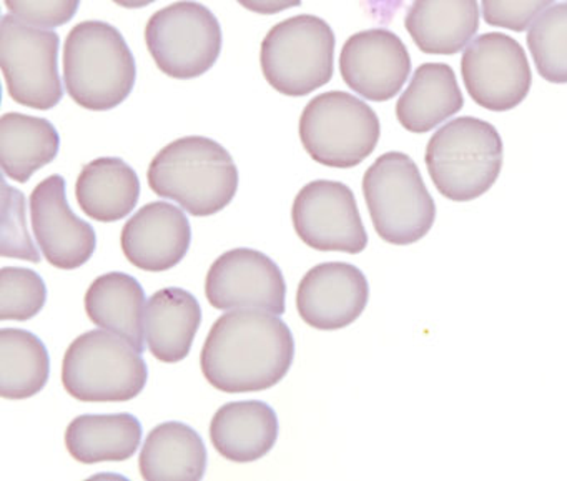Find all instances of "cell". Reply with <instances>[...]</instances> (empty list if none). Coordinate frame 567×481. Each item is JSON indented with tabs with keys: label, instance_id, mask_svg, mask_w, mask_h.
Masks as SVG:
<instances>
[{
	"label": "cell",
	"instance_id": "obj_1",
	"mask_svg": "<svg viewBox=\"0 0 567 481\" xmlns=\"http://www.w3.org/2000/svg\"><path fill=\"white\" fill-rule=\"evenodd\" d=\"M295 340L278 315L258 308H238L221 315L202 348V373L225 393L274 388L290 371Z\"/></svg>",
	"mask_w": 567,
	"mask_h": 481
},
{
	"label": "cell",
	"instance_id": "obj_2",
	"mask_svg": "<svg viewBox=\"0 0 567 481\" xmlns=\"http://www.w3.org/2000/svg\"><path fill=\"white\" fill-rule=\"evenodd\" d=\"M147 178L155 194L177 202L194 217L218 214L238 191V168L230 152L200 135L165 145L151 162Z\"/></svg>",
	"mask_w": 567,
	"mask_h": 481
},
{
	"label": "cell",
	"instance_id": "obj_3",
	"mask_svg": "<svg viewBox=\"0 0 567 481\" xmlns=\"http://www.w3.org/2000/svg\"><path fill=\"white\" fill-rule=\"evenodd\" d=\"M137 81L134 54L117 28L84 21L69 32L64 45V84L82 109L112 111L127 101Z\"/></svg>",
	"mask_w": 567,
	"mask_h": 481
},
{
	"label": "cell",
	"instance_id": "obj_4",
	"mask_svg": "<svg viewBox=\"0 0 567 481\" xmlns=\"http://www.w3.org/2000/svg\"><path fill=\"white\" fill-rule=\"evenodd\" d=\"M424 162L443 197L471 202L496 184L503 168V141L489 122L454 119L430 139Z\"/></svg>",
	"mask_w": 567,
	"mask_h": 481
},
{
	"label": "cell",
	"instance_id": "obj_5",
	"mask_svg": "<svg viewBox=\"0 0 567 481\" xmlns=\"http://www.w3.org/2000/svg\"><path fill=\"white\" fill-rule=\"evenodd\" d=\"M363 195L374 231L388 244H416L436 221L420 168L403 152H386L373 162L364 172Z\"/></svg>",
	"mask_w": 567,
	"mask_h": 481
},
{
	"label": "cell",
	"instance_id": "obj_6",
	"mask_svg": "<svg viewBox=\"0 0 567 481\" xmlns=\"http://www.w3.org/2000/svg\"><path fill=\"white\" fill-rule=\"evenodd\" d=\"M148 368L141 351L112 331L92 330L72 341L62 361V383L87 403L131 401L144 391Z\"/></svg>",
	"mask_w": 567,
	"mask_h": 481
},
{
	"label": "cell",
	"instance_id": "obj_7",
	"mask_svg": "<svg viewBox=\"0 0 567 481\" xmlns=\"http://www.w3.org/2000/svg\"><path fill=\"white\" fill-rule=\"evenodd\" d=\"M260 64L275 91L287 98L310 95L333 78V29L317 16L281 21L261 42Z\"/></svg>",
	"mask_w": 567,
	"mask_h": 481
},
{
	"label": "cell",
	"instance_id": "obj_8",
	"mask_svg": "<svg viewBox=\"0 0 567 481\" xmlns=\"http://www.w3.org/2000/svg\"><path fill=\"white\" fill-rule=\"evenodd\" d=\"M298 131L305 151L315 162L351 168L373 154L381 125L370 105L347 92L331 91L308 102Z\"/></svg>",
	"mask_w": 567,
	"mask_h": 481
},
{
	"label": "cell",
	"instance_id": "obj_9",
	"mask_svg": "<svg viewBox=\"0 0 567 481\" xmlns=\"http://www.w3.org/2000/svg\"><path fill=\"white\" fill-rule=\"evenodd\" d=\"M220 22L210 9L181 0L161 9L145 25V44L157 68L178 81L207 74L220 58Z\"/></svg>",
	"mask_w": 567,
	"mask_h": 481
},
{
	"label": "cell",
	"instance_id": "obj_10",
	"mask_svg": "<svg viewBox=\"0 0 567 481\" xmlns=\"http://www.w3.org/2000/svg\"><path fill=\"white\" fill-rule=\"evenodd\" d=\"M59 45L54 31L35 28L12 14L0 22V65L12 101L51 111L62 101Z\"/></svg>",
	"mask_w": 567,
	"mask_h": 481
},
{
	"label": "cell",
	"instance_id": "obj_11",
	"mask_svg": "<svg viewBox=\"0 0 567 481\" xmlns=\"http://www.w3.org/2000/svg\"><path fill=\"white\" fill-rule=\"evenodd\" d=\"M461 75L471 99L491 112L513 111L523 104L533 84L523 45L499 32L480 35L467 45Z\"/></svg>",
	"mask_w": 567,
	"mask_h": 481
},
{
	"label": "cell",
	"instance_id": "obj_12",
	"mask_svg": "<svg viewBox=\"0 0 567 481\" xmlns=\"http://www.w3.org/2000/svg\"><path fill=\"white\" fill-rule=\"evenodd\" d=\"M291 221L301 242L315 250L354 255L367 248L368 234L357 198L341 182L313 181L305 185L295 197Z\"/></svg>",
	"mask_w": 567,
	"mask_h": 481
},
{
	"label": "cell",
	"instance_id": "obj_13",
	"mask_svg": "<svg viewBox=\"0 0 567 481\" xmlns=\"http://www.w3.org/2000/svg\"><path fill=\"white\" fill-rule=\"evenodd\" d=\"M205 295L217 310L258 308L284 315L287 307L280 267L254 248H234L220 255L205 278Z\"/></svg>",
	"mask_w": 567,
	"mask_h": 481
},
{
	"label": "cell",
	"instance_id": "obj_14",
	"mask_svg": "<svg viewBox=\"0 0 567 481\" xmlns=\"http://www.w3.org/2000/svg\"><path fill=\"white\" fill-rule=\"evenodd\" d=\"M29 202L32 232L49 264L61 270L87 264L97 248V235L91 224L72 212L64 177L51 175L42 181Z\"/></svg>",
	"mask_w": 567,
	"mask_h": 481
},
{
	"label": "cell",
	"instance_id": "obj_15",
	"mask_svg": "<svg viewBox=\"0 0 567 481\" xmlns=\"http://www.w3.org/2000/svg\"><path fill=\"white\" fill-rule=\"evenodd\" d=\"M340 72L344 84L367 101H391L410 78V52L388 29L361 31L344 42Z\"/></svg>",
	"mask_w": 567,
	"mask_h": 481
},
{
	"label": "cell",
	"instance_id": "obj_16",
	"mask_svg": "<svg viewBox=\"0 0 567 481\" xmlns=\"http://www.w3.org/2000/svg\"><path fill=\"white\" fill-rule=\"evenodd\" d=\"M370 300V285L360 268L327 262L307 272L298 285L301 320L318 330H340L357 321Z\"/></svg>",
	"mask_w": 567,
	"mask_h": 481
},
{
	"label": "cell",
	"instance_id": "obj_17",
	"mask_svg": "<svg viewBox=\"0 0 567 481\" xmlns=\"http://www.w3.org/2000/svg\"><path fill=\"white\" fill-rule=\"evenodd\" d=\"M190 242L187 215L168 202L144 205L128 218L121 235L125 257L145 272L171 270L184 260Z\"/></svg>",
	"mask_w": 567,
	"mask_h": 481
},
{
	"label": "cell",
	"instance_id": "obj_18",
	"mask_svg": "<svg viewBox=\"0 0 567 481\" xmlns=\"http://www.w3.org/2000/svg\"><path fill=\"white\" fill-rule=\"evenodd\" d=\"M404 28L424 54L456 55L480 29V6L477 0H413Z\"/></svg>",
	"mask_w": 567,
	"mask_h": 481
},
{
	"label": "cell",
	"instance_id": "obj_19",
	"mask_svg": "<svg viewBox=\"0 0 567 481\" xmlns=\"http://www.w3.org/2000/svg\"><path fill=\"white\" fill-rule=\"evenodd\" d=\"M278 430L277 413L270 405L260 400L231 401L212 418L210 440L227 460L251 463L274 450Z\"/></svg>",
	"mask_w": 567,
	"mask_h": 481
},
{
	"label": "cell",
	"instance_id": "obj_20",
	"mask_svg": "<svg viewBox=\"0 0 567 481\" xmlns=\"http://www.w3.org/2000/svg\"><path fill=\"white\" fill-rule=\"evenodd\" d=\"M200 324L202 307L190 291L162 288L145 307V344L158 361L178 364L190 354Z\"/></svg>",
	"mask_w": 567,
	"mask_h": 481
},
{
	"label": "cell",
	"instance_id": "obj_21",
	"mask_svg": "<svg viewBox=\"0 0 567 481\" xmlns=\"http://www.w3.org/2000/svg\"><path fill=\"white\" fill-rule=\"evenodd\" d=\"M456 74L447 64H423L398 99L396 119L411 134H426L463 109Z\"/></svg>",
	"mask_w": 567,
	"mask_h": 481
},
{
	"label": "cell",
	"instance_id": "obj_22",
	"mask_svg": "<svg viewBox=\"0 0 567 481\" xmlns=\"http://www.w3.org/2000/svg\"><path fill=\"white\" fill-rule=\"evenodd\" d=\"M138 468L147 481L202 480L207 470V448L194 428L165 421L148 433Z\"/></svg>",
	"mask_w": 567,
	"mask_h": 481
},
{
	"label": "cell",
	"instance_id": "obj_23",
	"mask_svg": "<svg viewBox=\"0 0 567 481\" xmlns=\"http://www.w3.org/2000/svg\"><path fill=\"white\" fill-rule=\"evenodd\" d=\"M144 288L137 278L122 272L101 275L92 282L85 294V311L97 327L121 335L141 354L145 344Z\"/></svg>",
	"mask_w": 567,
	"mask_h": 481
},
{
	"label": "cell",
	"instance_id": "obj_24",
	"mask_svg": "<svg viewBox=\"0 0 567 481\" xmlns=\"http://www.w3.org/2000/svg\"><path fill=\"white\" fill-rule=\"evenodd\" d=\"M75 197L87 217L111 224L134 212L141 197V181L122 158H95L79 174Z\"/></svg>",
	"mask_w": 567,
	"mask_h": 481
},
{
	"label": "cell",
	"instance_id": "obj_25",
	"mask_svg": "<svg viewBox=\"0 0 567 481\" xmlns=\"http://www.w3.org/2000/svg\"><path fill=\"white\" fill-rule=\"evenodd\" d=\"M61 147L58 129L48 119L9 112L0 117V165L6 177L25 184L55 161Z\"/></svg>",
	"mask_w": 567,
	"mask_h": 481
},
{
	"label": "cell",
	"instance_id": "obj_26",
	"mask_svg": "<svg viewBox=\"0 0 567 481\" xmlns=\"http://www.w3.org/2000/svg\"><path fill=\"white\" fill-rule=\"evenodd\" d=\"M141 441V421L131 413L81 415L65 430L69 453L84 464L128 460Z\"/></svg>",
	"mask_w": 567,
	"mask_h": 481
},
{
	"label": "cell",
	"instance_id": "obj_27",
	"mask_svg": "<svg viewBox=\"0 0 567 481\" xmlns=\"http://www.w3.org/2000/svg\"><path fill=\"white\" fill-rule=\"evenodd\" d=\"M51 360L44 341L21 328L0 330V397L25 400L48 385Z\"/></svg>",
	"mask_w": 567,
	"mask_h": 481
},
{
	"label": "cell",
	"instance_id": "obj_28",
	"mask_svg": "<svg viewBox=\"0 0 567 481\" xmlns=\"http://www.w3.org/2000/svg\"><path fill=\"white\" fill-rule=\"evenodd\" d=\"M537 74L550 84H567V2L550 6L527 32Z\"/></svg>",
	"mask_w": 567,
	"mask_h": 481
},
{
	"label": "cell",
	"instance_id": "obj_29",
	"mask_svg": "<svg viewBox=\"0 0 567 481\" xmlns=\"http://www.w3.org/2000/svg\"><path fill=\"white\" fill-rule=\"evenodd\" d=\"M48 287L31 268L4 267L0 272V320L28 321L44 308Z\"/></svg>",
	"mask_w": 567,
	"mask_h": 481
},
{
	"label": "cell",
	"instance_id": "obj_30",
	"mask_svg": "<svg viewBox=\"0 0 567 481\" xmlns=\"http://www.w3.org/2000/svg\"><path fill=\"white\" fill-rule=\"evenodd\" d=\"M0 255L6 258L32 262V264L41 262V254L28 231L24 194L18 188H12L6 181L2 182Z\"/></svg>",
	"mask_w": 567,
	"mask_h": 481
},
{
	"label": "cell",
	"instance_id": "obj_31",
	"mask_svg": "<svg viewBox=\"0 0 567 481\" xmlns=\"http://www.w3.org/2000/svg\"><path fill=\"white\" fill-rule=\"evenodd\" d=\"M556 0H481L487 25L524 32L546 12Z\"/></svg>",
	"mask_w": 567,
	"mask_h": 481
},
{
	"label": "cell",
	"instance_id": "obj_32",
	"mask_svg": "<svg viewBox=\"0 0 567 481\" xmlns=\"http://www.w3.org/2000/svg\"><path fill=\"white\" fill-rule=\"evenodd\" d=\"M4 4L12 16L28 24L55 29L74 19L81 0H4Z\"/></svg>",
	"mask_w": 567,
	"mask_h": 481
},
{
	"label": "cell",
	"instance_id": "obj_33",
	"mask_svg": "<svg viewBox=\"0 0 567 481\" xmlns=\"http://www.w3.org/2000/svg\"><path fill=\"white\" fill-rule=\"evenodd\" d=\"M237 2L247 11L260 16L278 14L301 4V0H237Z\"/></svg>",
	"mask_w": 567,
	"mask_h": 481
},
{
	"label": "cell",
	"instance_id": "obj_34",
	"mask_svg": "<svg viewBox=\"0 0 567 481\" xmlns=\"http://www.w3.org/2000/svg\"><path fill=\"white\" fill-rule=\"evenodd\" d=\"M112 2H115V4L125 9H142L154 4V2H157V0H112Z\"/></svg>",
	"mask_w": 567,
	"mask_h": 481
}]
</instances>
